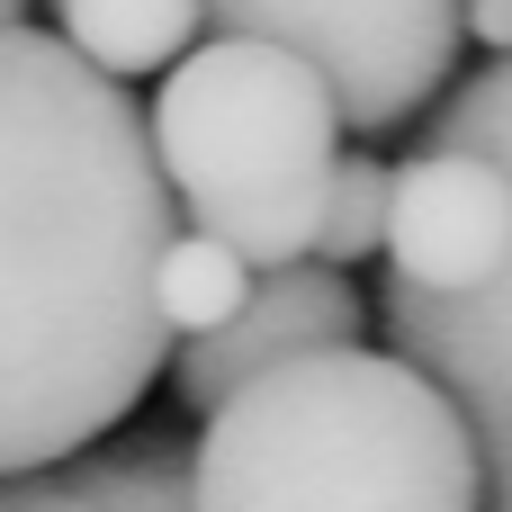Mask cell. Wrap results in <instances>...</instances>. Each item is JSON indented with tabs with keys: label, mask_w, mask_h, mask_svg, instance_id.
Wrapping results in <instances>:
<instances>
[{
	"label": "cell",
	"mask_w": 512,
	"mask_h": 512,
	"mask_svg": "<svg viewBox=\"0 0 512 512\" xmlns=\"http://www.w3.org/2000/svg\"><path fill=\"white\" fill-rule=\"evenodd\" d=\"M180 207L126 81L63 36L0 27V477L108 441L171 333L153 252Z\"/></svg>",
	"instance_id": "cell-1"
},
{
	"label": "cell",
	"mask_w": 512,
	"mask_h": 512,
	"mask_svg": "<svg viewBox=\"0 0 512 512\" xmlns=\"http://www.w3.org/2000/svg\"><path fill=\"white\" fill-rule=\"evenodd\" d=\"M189 512H486V477L477 432L432 369L333 342L207 405Z\"/></svg>",
	"instance_id": "cell-2"
},
{
	"label": "cell",
	"mask_w": 512,
	"mask_h": 512,
	"mask_svg": "<svg viewBox=\"0 0 512 512\" xmlns=\"http://www.w3.org/2000/svg\"><path fill=\"white\" fill-rule=\"evenodd\" d=\"M144 135L180 225H207L252 270L315 252L324 171L342 153V117L315 63H297L270 36H207L180 63H162Z\"/></svg>",
	"instance_id": "cell-3"
},
{
	"label": "cell",
	"mask_w": 512,
	"mask_h": 512,
	"mask_svg": "<svg viewBox=\"0 0 512 512\" xmlns=\"http://www.w3.org/2000/svg\"><path fill=\"white\" fill-rule=\"evenodd\" d=\"M432 144H468V153H486L512 180V45L441 99ZM378 306H387V342H396L414 369H432V378L450 387V405L468 414V432H477V477H486V512H495L504 486H512V252H504V270H495L486 288L441 297V288L387 279Z\"/></svg>",
	"instance_id": "cell-4"
},
{
	"label": "cell",
	"mask_w": 512,
	"mask_h": 512,
	"mask_svg": "<svg viewBox=\"0 0 512 512\" xmlns=\"http://www.w3.org/2000/svg\"><path fill=\"white\" fill-rule=\"evenodd\" d=\"M216 36H270L324 72L342 135L414 126L459 72V0H198Z\"/></svg>",
	"instance_id": "cell-5"
},
{
	"label": "cell",
	"mask_w": 512,
	"mask_h": 512,
	"mask_svg": "<svg viewBox=\"0 0 512 512\" xmlns=\"http://www.w3.org/2000/svg\"><path fill=\"white\" fill-rule=\"evenodd\" d=\"M360 333H369V306H360L351 270H333V261L306 252V261H279V270H252L243 306H234L225 324L171 342L162 369H171L180 405L207 414V405H225L234 387H252L261 369L306 360V351H333V342H360Z\"/></svg>",
	"instance_id": "cell-6"
},
{
	"label": "cell",
	"mask_w": 512,
	"mask_h": 512,
	"mask_svg": "<svg viewBox=\"0 0 512 512\" xmlns=\"http://www.w3.org/2000/svg\"><path fill=\"white\" fill-rule=\"evenodd\" d=\"M387 279L405 288H486L512 252V180L468 144H423L414 162H387Z\"/></svg>",
	"instance_id": "cell-7"
},
{
	"label": "cell",
	"mask_w": 512,
	"mask_h": 512,
	"mask_svg": "<svg viewBox=\"0 0 512 512\" xmlns=\"http://www.w3.org/2000/svg\"><path fill=\"white\" fill-rule=\"evenodd\" d=\"M0 512H189V441L153 432V441L18 468L0 486Z\"/></svg>",
	"instance_id": "cell-8"
},
{
	"label": "cell",
	"mask_w": 512,
	"mask_h": 512,
	"mask_svg": "<svg viewBox=\"0 0 512 512\" xmlns=\"http://www.w3.org/2000/svg\"><path fill=\"white\" fill-rule=\"evenodd\" d=\"M198 27H207L198 0H54V36L81 63H99L108 81H144V72L180 63L198 45Z\"/></svg>",
	"instance_id": "cell-9"
},
{
	"label": "cell",
	"mask_w": 512,
	"mask_h": 512,
	"mask_svg": "<svg viewBox=\"0 0 512 512\" xmlns=\"http://www.w3.org/2000/svg\"><path fill=\"white\" fill-rule=\"evenodd\" d=\"M243 288H252V261L234 243H216L207 225H171V243L153 252V315H162L171 342L225 324L243 306Z\"/></svg>",
	"instance_id": "cell-10"
},
{
	"label": "cell",
	"mask_w": 512,
	"mask_h": 512,
	"mask_svg": "<svg viewBox=\"0 0 512 512\" xmlns=\"http://www.w3.org/2000/svg\"><path fill=\"white\" fill-rule=\"evenodd\" d=\"M378 234H387V162H378L369 144H351V153H333V171H324L315 261L351 270V261H369V252H378Z\"/></svg>",
	"instance_id": "cell-11"
},
{
	"label": "cell",
	"mask_w": 512,
	"mask_h": 512,
	"mask_svg": "<svg viewBox=\"0 0 512 512\" xmlns=\"http://www.w3.org/2000/svg\"><path fill=\"white\" fill-rule=\"evenodd\" d=\"M459 36H486L504 54L512 45V0H459Z\"/></svg>",
	"instance_id": "cell-12"
},
{
	"label": "cell",
	"mask_w": 512,
	"mask_h": 512,
	"mask_svg": "<svg viewBox=\"0 0 512 512\" xmlns=\"http://www.w3.org/2000/svg\"><path fill=\"white\" fill-rule=\"evenodd\" d=\"M9 18H27V0H0V27H9Z\"/></svg>",
	"instance_id": "cell-13"
},
{
	"label": "cell",
	"mask_w": 512,
	"mask_h": 512,
	"mask_svg": "<svg viewBox=\"0 0 512 512\" xmlns=\"http://www.w3.org/2000/svg\"><path fill=\"white\" fill-rule=\"evenodd\" d=\"M495 512H512V486H504V504H495Z\"/></svg>",
	"instance_id": "cell-14"
}]
</instances>
